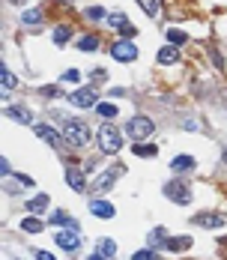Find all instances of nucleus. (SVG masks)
<instances>
[{
  "instance_id": "f257e3e1",
  "label": "nucleus",
  "mask_w": 227,
  "mask_h": 260,
  "mask_svg": "<svg viewBox=\"0 0 227 260\" xmlns=\"http://www.w3.org/2000/svg\"><path fill=\"white\" fill-rule=\"evenodd\" d=\"M99 150L105 153V156H114V153H120V146H123V135H120V129L117 126H111V123H105L102 129H99Z\"/></svg>"
},
{
  "instance_id": "f03ea898",
  "label": "nucleus",
  "mask_w": 227,
  "mask_h": 260,
  "mask_svg": "<svg viewBox=\"0 0 227 260\" xmlns=\"http://www.w3.org/2000/svg\"><path fill=\"white\" fill-rule=\"evenodd\" d=\"M63 141H69L72 146H87L90 144V129L78 120H66L63 123Z\"/></svg>"
},
{
  "instance_id": "7ed1b4c3",
  "label": "nucleus",
  "mask_w": 227,
  "mask_h": 260,
  "mask_svg": "<svg viewBox=\"0 0 227 260\" xmlns=\"http://www.w3.org/2000/svg\"><path fill=\"white\" fill-rule=\"evenodd\" d=\"M165 195L173 201V203H192V198H195V192H192V185H185L182 179H173V182H168L165 185Z\"/></svg>"
},
{
  "instance_id": "20e7f679",
  "label": "nucleus",
  "mask_w": 227,
  "mask_h": 260,
  "mask_svg": "<svg viewBox=\"0 0 227 260\" xmlns=\"http://www.w3.org/2000/svg\"><path fill=\"white\" fill-rule=\"evenodd\" d=\"M111 57L120 60V63H132L138 57V45H132L129 39H117V42L111 45Z\"/></svg>"
},
{
  "instance_id": "39448f33",
  "label": "nucleus",
  "mask_w": 227,
  "mask_h": 260,
  "mask_svg": "<svg viewBox=\"0 0 227 260\" xmlns=\"http://www.w3.org/2000/svg\"><path fill=\"white\" fill-rule=\"evenodd\" d=\"M126 129H129V135L135 141H146L149 135H153V120H149V117H132Z\"/></svg>"
},
{
  "instance_id": "423d86ee",
  "label": "nucleus",
  "mask_w": 227,
  "mask_h": 260,
  "mask_svg": "<svg viewBox=\"0 0 227 260\" xmlns=\"http://www.w3.org/2000/svg\"><path fill=\"white\" fill-rule=\"evenodd\" d=\"M54 242L63 248V251H69V254H75L81 248V236H78V231H60L57 236H54Z\"/></svg>"
},
{
  "instance_id": "0eeeda50",
  "label": "nucleus",
  "mask_w": 227,
  "mask_h": 260,
  "mask_svg": "<svg viewBox=\"0 0 227 260\" xmlns=\"http://www.w3.org/2000/svg\"><path fill=\"white\" fill-rule=\"evenodd\" d=\"M66 99H69V105H75V108H93V105H96V90H87V87H81V90L69 93Z\"/></svg>"
},
{
  "instance_id": "6e6552de",
  "label": "nucleus",
  "mask_w": 227,
  "mask_h": 260,
  "mask_svg": "<svg viewBox=\"0 0 227 260\" xmlns=\"http://www.w3.org/2000/svg\"><path fill=\"white\" fill-rule=\"evenodd\" d=\"M120 173H123V168H111L108 173H99V176H96V182H93V192H96V195H105Z\"/></svg>"
},
{
  "instance_id": "1a4fd4ad",
  "label": "nucleus",
  "mask_w": 227,
  "mask_h": 260,
  "mask_svg": "<svg viewBox=\"0 0 227 260\" xmlns=\"http://www.w3.org/2000/svg\"><path fill=\"white\" fill-rule=\"evenodd\" d=\"M192 221H195L198 228H221V225H224V218L215 215V212H198Z\"/></svg>"
},
{
  "instance_id": "9d476101",
  "label": "nucleus",
  "mask_w": 227,
  "mask_h": 260,
  "mask_svg": "<svg viewBox=\"0 0 227 260\" xmlns=\"http://www.w3.org/2000/svg\"><path fill=\"white\" fill-rule=\"evenodd\" d=\"M66 182L72 185L75 192H87V182H84V173H81L78 168H72V165H69V171H66Z\"/></svg>"
},
{
  "instance_id": "9b49d317",
  "label": "nucleus",
  "mask_w": 227,
  "mask_h": 260,
  "mask_svg": "<svg viewBox=\"0 0 227 260\" xmlns=\"http://www.w3.org/2000/svg\"><path fill=\"white\" fill-rule=\"evenodd\" d=\"M195 156H176L173 162H170V171L173 173H188V171H195Z\"/></svg>"
},
{
  "instance_id": "f8f14e48",
  "label": "nucleus",
  "mask_w": 227,
  "mask_h": 260,
  "mask_svg": "<svg viewBox=\"0 0 227 260\" xmlns=\"http://www.w3.org/2000/svg\"><path fill=\"white\" fill-rule=\"evenodd\" d=\"M36 135H39V141H45V144H51V146H60V135H57L51 126H45V123L36 126Z\"/></svg>"
},
{
  "instance_id": "ddd939ff",
  "label": "nucleus",
  "mask_w": 227,
  "mask_h": 260,
  "mask_svg": "<svg viewBox=\"0 0 227 260\" xmlns=\"http://www.w3.org/2000/svg\"><path fill=\"white\" fill-rule=\"evenodd\" d=\"M48 225H63L69 231H78V221H75L72 215H66V212H51L48 215Z\"/></svg>"
},
{
  "instance_id": "4468645a",
  "label": "nucleus",
  "mask_w": 227,
  "mask_h": 260,
  "mask_svg": "<svg viewBox=\"0 0 227 260\" xmlns=\"http://www.w3.org/2000/svg\"><path fill=\"white\" fill-rule=\"evenodd\" d=\"M24 209H27V212H33V215L45 212V209H48V195H36L33 201H27V203H24Z\"/></svg>"
},
{
  "instance_id": "2eb2a0df",
  "label": "nucleus",
  "mask_w": 227,
  "mask_h": 260,
  "mask_svg": "<svg viewBox=\"0 0 227 260\" xmlns=\"http://www.w3.org/2000/svg\"><path fill=\"white\" fill-rule=\"evenodd\" d=\"M90 212H93L96 218H111V215H114V206L105 203V201H93V203H90Z\"/></svg>"
},
{
  "instance_id": "dca6fc26",
  "label": "nucleus",
  "mask_w": 227,
  "mask_h": 260,
  "mask_svg": "<svg viewBox=\"0 0 227 260\" xmlns=\"http://www.w3.org/2000/svg\"><path fill=\"white\" fill-rule=\"evenodd\" d=\"M179 60V51H176V45H165L162 51H159V63L162 66H168V63H176Z\"/></svg>"
},
{
  "instance_id": "f3484780",
  "label": "nucleus",
  "mask_w": 227,
  "mask_h": 260,
  "mask_svg": "<svg viewBox=\"0 0 227 260\" xmlns=\"http://www.w3.org/2000/svg\"><path fill=\"white\" fill-rule=\"evenodd\" d=\"M168 251H185V248H192V236H176V239H168L165 242Z\"/></svg>"
},
{
  "instance_id": "a211bd4d",
  "label": "nucleus",
  "mask_w": 227,
  "mask_h": 260,
  "mask_svg": "<svg viewBox=\"0 0 227 260\" xmlns=\"http://www.w3.org/2000/svg\"><path fill=\"white\" fill-rule=\"evenodd\" d=\"M6 117H12L15 123H30V111L21 108V105H15V108H6Z\"/></svg>"
},
{
  "instance_id": "6ab92c4d",
  "label": "nucleus",
  "mask_w": 227,
  "mask_h": 260,
  "mask_svg": "<svg viewBox=\"0 0 227 260\" xmlns=\"http://www.w3.org/2000/svg\"><path fill=\"white\" fill-rule=\"evenodd\" d=\"M96 251L102 257H114V254H117V242H114V239H99L96 242Z\"/></svg>"
},
{
  "instance_id": "aec40b11",
  "label": "nucleus",
  "mask_w": 227,
  "mask_h": 260,
  "mask_svg": "<svg viewBox=\"0 0 227 260\" xmlns=\"http://www.w3.org/2000/svg\"><path fill=\"white\" fill-rule=\"evenodd\" d=\"M0 78H3V96H9V93L15 90V75L3 66V69H0Z\"/></svg>"
},
{
  "instance_id": "412c9836",
  "label": "nucleus",
  "mask_w": 227,
  "mask_h": 260,
  "mask_svg": "<svg viewBox=\"0 0 227 260\" xmlns=\"http://www.w3.org/2000/svg\"><path fill=\"white\" fill-rule=\"evenodd\" d=\"M138 6H141L149 18H156V15H159V0H138Z\"/></svg>"
},
{
  "instance_id": "4be33fe9",
  "label": "nucleus",
  "mask_w": 227,
  "mask_h": 260,
  "mask_svg": "<svg viewBox=\"0 0 227 260\" xmlns=\"http://www.w3.org/2000/svg\"><path fill=\"white\" fill-rule=\"evenodd\" d=\"M21 228H24L27 233H39V231H42L45 225H42L39 218H33V215H30V218H24V221H21Z\"/></svg>"
},
{
  "instance_id": "5701e85b",
  "label": "nucleus",
  "mask_w": 227,
  "mask_h": 260,
  "mask_svg": "<svg viewBox=\"0 0 227 260\" xmlns=\"http://www.w3.org/2000/svg\"><path fill=\"white\" fill-rule=\"evenodd\" d=\"M108 24H111V27H120V30H123V27H129V18H126L123 12H111V15H108Z\"/></svg>"
},
{
  "instance_id": "b1692460",
  "label": "nucleus",
  "mask_w": 227,
  "mask_h": 260,
  "mask_svg": "<svg viewBox=\"0 0 227 260\" xmlns=\"http://www.w3.org/2000/svg\"><path fill=\"white\" fill-rule=\"evenodd\" d=\"M78 48L81 51H96L99 48V36H84V39L78 42Z\"/></svg>"
},
{
  "instance_id": "393cba45",
  "label": "nucleus",
  "mask_w": 227,
  "mask_h": 260,
  "mask_svg": "<svg viewBox=\"0 0 227 260\" xmlns=\"http://www.w3.org/2000/svg\"><path fill=\"white\" fill-rule=\"evenodd\" d=\"M185 39H188V36H185L182 30H176V27H170V30H168V42H173V45H182Z\"/></svg>"
},
{
  "instance_id": "a878e982",
  "label": "nucleus",
  "mask_w": 227,
  "mask_h": 260,
  "mask_svg": "<svg viewBox=\"0 0 227 260\" xmlns=\"http://www.w3.org/2000/svg\"><path fill=\"white\" fill-rule=\"evenodd\" d=\"M21 21H24V24H39V21H42V12H39V9H27V12L21 15Z\"/></svg>"
},
{
  "instance_id": "bb28decb",
  "label": "nucleus",
  "mask_w": 227,
  "mask_h": 260,
  "mask_svg": "<svg viewBox=\"0 0 227 260\" xmlns=\"http://www.w3.org/2000/svg\"><path fill=\"white\" fill-rule=\"evenodd\" d=\"M69 36H72L69 27H57V30H54V42H57V45H66V42H69Z\"/></svg>"
},
{
  "instance_id": "cd10ccee",
  "label": "nucleus",
  "mask_w": 227,
  "mask_h": 260,
  "mask_svg": "<svg viewBox=\"0 0 227 260\" xmlns=\"http://www.w3.org/2000/svg\"><path fill=\"white\" fill-rule=\"evenodd\" d=\"M96 111H99V117H117V105H96Z\"/></svg>"
},
{
  "instance_id": "c85d7f7f",
  "label": "nucleus",
  "mask_w": 227,
  "mask_h": 260,
  "mask_svg": "<svg viewBox=\"0 0 227 260\" xmlns=\"http://www.w3.org/2000/svg\"><path fill=\"white\" fill-rule=\"evenodd\" d=\"M135 153L138 156H156V146L153 144H135Z\"/></svg>"
},
{
  "instance_id": "c756f323",
  "label": "nucleus",
  "mask_w": 227,
  "mask_h": 260,
  "mask_svg": "<svg viewBox=\"0 0 227 260\" xmlns=\"http://www.w3.org/2000/svg\"><path fill=\"white\" fill-rule=\"evenodd\" d=\"M159 242H168V236H165V231H162V228H156L153 233H149V245H159Z\"/></svg>"
},
{
  "instance_id": "7c9ffc66",
  "label": "nucleus",
  "mask_w": 227,
  "mask_h": 260,
  "mask_svg": "<svg viewBox=\"0 0 227 260\" xmlns=\"http://www.w3.org/2000/svg\"><path fill=\"white\" fill-rule=\"evenodd\" d=\"M87 18H90V21H102V18H105V9H102V6H90V9H87Z\"/></svg>"
},
{
  "instance_id": "2f4dec72",
  "label": "nucleus",
  "mask_w": 227,
  "mask_h": 260,
  "mask_svg": "<svg viewBox=\"0 0 227 260\" xmlns=\"http://www.w3.org/2000/svg\"><path fill=\"white\" fill-rule=\"evenodd\" d=\"M132 260H156V251H153V248H146V251H138Z\"/></svg>"
},
{
  "instance_id": "473e14b6",
  "label": "nucleus",
  "mask_w": 227,
  "mask_h": 260,
  "mask_svg": "<svg viewBox=\"0 0 227 260\" xmlns=\"http://www.w3.org/2000/svg\"><path fill=\"white\" fill-rule=\"evenodd\" d=\"M78 78H81V75H78V69H66V72H63V81H72V84H75Z\"/></svg>"
},
{
  "instance_id": "72a5a7b5",
  "label": "nucleus",
  "mask_w": 227,
  "mask_h": 260,
  "mask_svg": "<svg viewBox=\"0 0 227 260\" xmlns=\"http://www.w3.org/2000/svg\"><path fill=\"white\" fill-rule=\"evenodd\" d=\"M90 78H93V81H105V69H93Z\"/></svg>"
},
{
  "instance_id": "f704fd0d",
  "label": "nucleus",
  "mask_w": 227,
  "mask_h": 260,
  "mask_svg": "<svg viewBox=\"0 0 227 260\" xmlns=\"http://www.w3.org/2000/svg\"><path fill=\"white\" fill-rule=\"evenodd\" d=\"M182 129H192V132H198V120H185V123H182Z\"/></svg>"
},
{
  "instance_id": "c9c22d12",
  "label": "nucleus",
  "mask_w": 227,
  "mask_h": 260,
  "mask_svg": "<svg viewBox=\"0 0 227 260\" xmlns=\"http://www.w3.org/2000/svg\"><path fill=\"white\" fill-rule=\"evenodd\" d=\"M36 260H54V254H48V251H36Z\"/></svg>"
},
{
  "instance_id": "e433bc0d",
  "label": "nucleus",
  "mask_w": 227,
  "mask_h": 260,
  "mask_svg": "<svg viewBox=\"0 0 227 260\" xmlns=\"http://www.w3.org/2000/svg\"><path fill=\"white\" fill-rule=\"evenodd\" d=\"M42 93H45V96H51V99H54V96H60V90H57V87H45Z\"/></svg>"
},
{
  "instance_id": "4c0bfd02",
  "label": "nucleus",
  "mask_w": 227,
  "mask_h": 260,
  "mask_svg": "<svg viewBox=\"0 0 227 260\" xmlns=\"http://www.w3.org/2000/svg\"><path fill=\"white\" fill-rule=\"evenodd\" d=\"M0 173H3V176L9 173V162H6V159H0Z\"/></svg>"
},
{
  "instance_id": "58836bf2",
  "label": "nucleus",
  "mask_w": 227,
  "mask_h": 260,
  "mask_svg": "<svg viewBox=\"0 0 227 260\" xmlns=\"http://www.w3.org/2000/svg\"><path fill=\"white\" fill-rule=\"evenodd\" d=\"M87 260H105V257H102V254H99V251H93V254H90V257H87Z\"/></svg>"
},
{
  "instance_id": "ea45409f",
  "label": "nucleus",
  "mask_w": 227,
  "mask_h": 260,
  "mask_svg": "<svg viewBox=\"0 0 227 260\" xmlns=\"http://www.w3.org/2000/svg\"><path fill=\"white\" fill-rule=\"evenodd\" d=\"M224 162H227V150H224Z\"/></svg>"
}]
</instances>
